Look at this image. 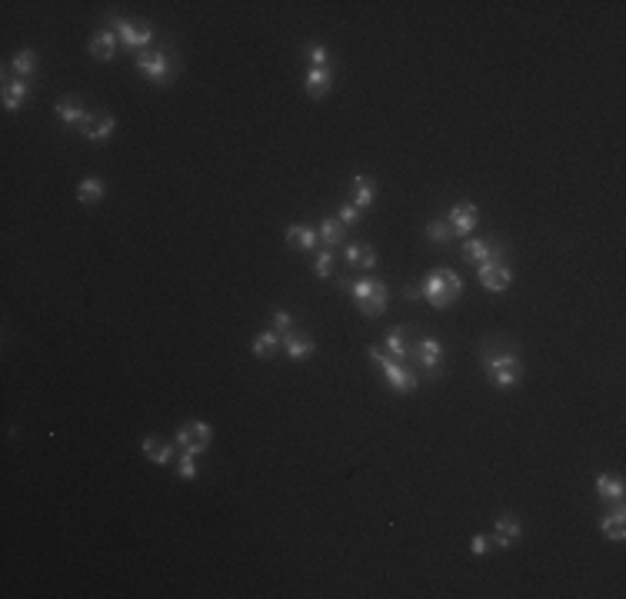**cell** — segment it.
I'll list each match as a JSON object with an SVG mask.
<instances>
[{
  "instance_id": "cell-1",
  "label": "cell",
  "mask_w": 626,
  "mask_h": 599,
  "mask_svg": "<svg viewBox=\"0 0 626 599\" xmlns=\"http://www.w3.org/2000/svg\"><path fill=\"white\" fill-rule=\"evenodd\" d=\"M463 293V280L460 274H453V270H433L427 280H423V296L430 300V306H437V310H447V306L457 300V296Z\"/></svg>"
},
{
  "instance_id": "cell-2",
  "label": "cell",
  "mask_w": 626,
  "mask_h": 599,
  "mask_svg": "<svg viewBox=\"0 0 626 599\" xmlns=\"http://www.w3.org/2000/svg\"><path fill=\"white\" fill-rule=\"evenodd\" d=\"M483 366H486V376H490V383L496 390H513L523 380V363L513 353H500V356L486 353L483 356Z\"/></svg>"
},
{
  "instance_id": "cell-3",
  "label": "cell",
  "mask_w": 626,
  "mask_h": 599,
  "mask_svg": "<svg viewBox=\"0 0 626 599\" xmlns=\"http://www.w3.org/2000/svg\"><path fill=\"white\" fill-rule=\"evenodd\" d=\"M367 353L370 360H377L383 370V376H387V386L390 390H397V393H413L417 386H420V376L413 373V370H407V366H400L393 356H387L380 350V346H367Z\"/></svg>"
},
{
  "instance_id": "cell-4",
  "label": "cell",
  "mask_w": 626,
  "mask_h": 599,
  "mask_svg": "<svg viewBox=\"0 0 626 599\" xmlns=\"http://www.w3.org/2000/svg\"><path fill=\"white\" fill-rule=\"evenodd\" d=\"M134 63H137V71L154 83H167L177 71V61L167 51H140Z\"/></svg>"
},
{
  "instance_id": "cell-5",
  "label": "cell",
  "mask_w": 626,
  "mask_h": 599,
  "mask_svg": "<svg viewBox=\"0 0 626 599\" xmlns=\"http://www.w3.org/2000/svg\"><path fill=\"white\" fill-rule=\"evenodd\" d=\"M113 24V33H120V41L130 47V51H150V43H154V27H147V24H137V21H127V17H110Z\"/></svg>"
},
{
  "instance_id": "cell-6",
  "label": "cell",
  "mask_w": 626,
  "mask_h": 599,
  "mask_svg": "<svg viewBox=\"0 0 626 599\" xmlns=\"http://www.w3.org/2000/svg\"><path fill=\"white\" fill-rule=\"evenodd\" d=\"M210 439H214V429L207 427V423H200V420H190V423H184V427L177 429L180 449H184V453H194V457L210 447Z\"/></svg>"
},
{
  "instance_id": "cell-7",
  "label": "cell",
  "mask_w": 626,
  "mask_h": 599,
  "mask_svg": "<svg viewBox=\"0 0 626 599\" xmlns=\"http://www.w3.org/2000/svg\"><path fill=\"white\" fill-rule=\"evenodd\" d=\"M513 274H510V266L504 260H483L480 264V283L490 290V293H504L506 286H510Z\"/></svg>"
},
{
  "instance_id": "cell-8",
  "label": "cell",
  "mask_w": 626,
  "mask_h": 599,
  "mask_svg": "<svg viewBox=\"0 0 626 599\" xmlns=\"http://www.w3.org/2000/svg\"><path fill=\"white\" fill-rule=\"evenodd\" d=\"M113 127H117V123H113L110 113H87L80 120V133L90 143H103L113 133Z\"/></svg>"
},
{
  "instance_id": "cell-9",
  "label": "cell",
  "mask_w": 626,
  "mask_h": 599,
  "mask_svg": "<svg viewBox=\"0 0 626 599\" xmlns=\"http://www.w3.org/2000/svg\"><path fill=\"white\" fill-rule=\"evenodd\" d=\"M413 356L420 360V366H423V370H427L430 376L440 373V360H443V346H440V340H433V336L420 340V343L413 346Z\"/></svg>"
},
{
  "instance_id": "cell-10",
  "label": "cell",
  "mask_w": 626,
  "mask_h": 599,
  "mask_svg": "<svg viewBox=\"0 0 626 599\" xmlns=\"http://www.w3.org/2000/svg\"><path fill=\"white\" fill-rule=\"evenodd\" d=\"M476 224H480V210H476L473 204H457L450 210V230H453V234L470 236Z\"/></svg>"
},
{
  "instance_id": "cell-11",
  "label": "cell",
  "mask_w": 626,
  "mask_h": 599,
  "mask_svg": "<svg viewBox=\"0 0 626 599\" xmlns=\"http://www.w3.org/2000/svg\"><path fill=\"white\" fill-rule=\"evenodd\" d=\"M460 254L466 264H483V260H500V256H504V246L490 244V240H466Z\"/></svg>"
},
{
  "instance_id": "cell-12",
  "label": "cell",
  "mask_w": 626,
  "mask_h": 599,
  "mask_svg": "<svg viewBox=\"0 0 626 599\" xmlns=\"http://www.w3.org/2000/svg\"><path fill=\"white\" fill-rule=\"evenodd\" d=\"M520 536H523V523H520L516 516H500L496 519V546L500 549L513 546Z\"/></svg>"
},
{
  "instance_id": "cell-13",
  "label": "cell",
  "mask_w": 626,
  "mask_h": 599,
  "mask_svg": "<svg viewBox=\"0 0 626 599\" xmlns=\"http://www.w3.org/2000/svg\"><path fill=\"white\" fill-rule=\"evenodd\" d=\"M330 83H333V71L330 67H310L303 87H307V97H323L330 90Z\"/></svg>"
},
{
  "instance_id": "cell-14",
  "label": "cell",
  "mask_w": 626,
  "mask_h": 599,
  "mask_svg": "<svg viewBox=\"0 0 626 599\" xmlns=\"http://www.w3.org/2000/svg\"><path fill=\"white\" fill-rule=\"evenodd\" d=\"M90 53L97 57V61H113V53H117V33L113 31H97L90 37Z\"/></svg>"
},
{
  "instance_id": "cell-15",
  "label": "cell",
  "mask_w": 626,
  "mask_h": 599,
  "mask_svg": "<svg viewBox=\"0 0 626 599\" xmlns=\"http://www.w3.org/2000/svg\"><path fill=\"white\" fill-rule=\"evenodd\" d=\"M600 529H603L606 539H613V543H623V536H626V516H623V509H616V513H610V516L600 519Z\"/></svg>"
},
{
  "instance_id": "cell-16",
  "label": "cell",
  "mask_w": 626,
  "mask_h": 599,
  "mask_svg": "<svg viewBox=\"0 0 626 599\" xmlns=\"http://www.w3.org/2000/svg\"><path fill=\"white\" fill-rule=\"evenodd\" d=\"M24 100H27V83H24V77L4 83V107H7V110H21Z\"/></svg>"
},
{
  "instance_id": "cell-17",
  "label": "cell",
  "mask_w": 626,
  "mask_h": 599,
  "mask_svg": "<svg viewBox=\"0 0 626 599\" xmlns=\"http://www.w3.org/2000/svg\"><path fill=\"white\" fill-rule=\"evenodd\" d=\"M287 244H293L297 250H313L317 246V240H320V234H313L310 226H300V224H293V226H287Z\"/></svg>"
},
{
  "instance_id": "cell-18",
  "label": "cell",
  "mask_w": 626,
  "mask_h": 599,
  "mask_svg": "<svg viewBox=\"0 0 626 599\" xmlns=\"http://www.w3.org/2000/svg\"><path fill=\"white\" fill-rule=\"evenodd\" d=\"M103 193H107V187H103L100 177H87V180H80V187H77V200H80V204H100Z\"/></svg>"
},
{
  "instance_id": "cell-19",
  "label": "cell",
  "mask_w": 626,
  "mask_h": 599,
  "mask_svg": "<svg viewBox=\"0 0 626 599\" xmlns=\"http://www.w3.org/2000/svg\"><path fill=\"white\" fill-rule=\"evenodd\" d=\"M343 236H347V226L340 224V217H323V224H320V240L327 246H340Z\"/></svg>"
},
{
  "instance_id": "cell-20",
  "label": "cell",
  "mask_w": 626,
  "mask_h": 599,
  "mask_svg": "<svg viewBox=\"0 0 626 599\" xmlns=\"http://www.w3.org/2000/svg\"><path fill=\"white\" fill-rule=\"evenodd\" d=\"M144 453H147V459H154V463H170L174 459V447L170 443H164V439H157V437H147L144 439Z\"/></svg>"
},
{
  "instance_id": "cell-21",
  "label": "cell",
  "mask_w": 626,
  "mask_h": 599,
  "mask_svg": "<svg viewBox=\"0 0 626 599\" xmlns=\"http://www.w3.org/2000/svg\"><path fill=\"white\" fill-rule=\"evenodd\" d=\"M283 346H287L290 360H307L310 353H317V343H313V340H307V336H293V333H290L287 340H283Z\"/></svg>"
},
{
  "instance_id": "cell-22",
  "label": "cell",
  "mask_w": 626,
  "mask_h": 599,
  "mask_svg": "<svg viewBox=\"0 0 626 599\" xmlns=\"http://www.w3.org/2000/svg\"><path fill=\"white\" fill-rule=\"evenodd\" d=\"M53 113H57L63 123H77V127H80V120L87 117V110L80 107V100H71V97H67V100H57Z\"/></svg>"
},
{
  "instance_id": "cell-23",
  "label": "cell",
  "mask_w": 626,
  "mask_h": 599,
  "mask_svg": "<svg viewBox=\"0 0 626 599\" xmlns=\"http://www.w3.org/2000/svg\"><path fill=\"white\" fill-rule=\"evenodd\" d=\"M596 493H600V499H623V479L600 473L596 476Z\"/></svg>"
},
{
  "instance_id": "cell-24",
  "label": "cell",
  "mask_w": 626,
  "mask_h": 599,
  "mask_svg": "<svg viewBox=\"0 0 626 599\" xmlns=\"http://www.w3.org/2000/svg\"><path fill=\"white\" fill-rule=\"evenodd\" d=\"M280 343H283V336H280V333H260V336H254V356L270 360V356L277 353Z\"/></svg>"
},
{
  "instance_id": "cell-25",
  "label": "cell",
  "mask_w": 626,
  "mask_h": 599,
  "mask_svg": "<svg viewBox=\"0 0 626 599\" xmlns=\"http://www.w3.org/2000/svg\"><path fill=\"white\" fill-rule=\"evenodd\" d=\"M373 197H377V187H373V180H367V177H357L353 180V207H370L373 204Z\"/></svg>"
},
{
  "instance_id": "cell-26",
  "label": "cell",
  "mask_w": 626,
  "mask_h": 599,
  "mask_svg": "<svg viewBox=\"0 0 626 599\" xmlns=\"http://www.w3.org/2000/svg\"><path fill=\"white\" fill-rule=\"evenodd\" d=\"M387 353H393V360H403V356L410 353L407 343H403V326H393L390 333H387Z\"/></svg>"
},
{
  "instance_id": "cell-27",
  "label": "cell",
  "mask_w": 626,
  "mask_h": 599,
  "mask_svg": "<svg viewBox=\"0 0 626 599\" xmlns=\"http://www.w3.org/2000/svg\"><path fill=\"white\" fill-rule=\"evenodd\" d=\"M11 63H14V71H17V77H24V73H31L33 67H37V53L33 51H17Z\"/></svg>"
},
{
  "instance_id": "cell-28",
  "label": "cell",
  "mask_w": 626,
  "mask_h": 599,
  "mask_svg": "<svg viewBox=\"0 0 626 599\" xmlns=\"http://www.w3.org/2000/svg\"><path fill=\"white\" fill-rule=\"evenodd\" d=\"M450 224H443V220H433V224H427V236H430L433 244H443V240H450Z\"/></svg>"
},
{
  "instance_id": "cell-29",
  "label": "cell",
  "mask_w": 626,
  "mask_h": 599,
  "mask_svg": "<svg viewBox=\"0 0 626 599\" xmlns=\"http://www.w3.org/2000/svg\"><path fill=\"white\" fill-rule=\"evenodd\" d=\"M273 333H280L283 340H287V336L293 333V316L283 313V310H277V313H273Z\"/></svg>"
},
{
  "instance_id": "cell-30",
  "label": "cell",
  "mask_w": 626,
  "mask_h": 599,
  "mask_svg": "<svg viewBox=\"0 0 626 599\" xmlns=\"http://www.w3.org/2000/svg\"><path fill=\"white\" fill-rule=\"evenodd\" d=\"M330 270H333V250H320L317 264H313V274H317V276H330Z\"/></svg>"
},
{
  "instance_id": "cell-31",
  "label": "cell",
  "mask_w": 626,
  "mask_h": 599,
  "mask_svg": "<svg viewBox=\"0 0 626 599\" xmlns=\"http://www.w3.org/2000/svg\"><path fill=\"white\" fill-rule=\"evenodd\" d=\"M177 476H180V479H194V476H197L194 453H184V457H180V467H177Z\"/></svg>"
},
{
  "instance_id": "cell-32",
  "label": "cell",
  "mask_w": 626,
  "mask_h": 599,
  "mask_svg": "<svg viewBox=\"0 0 626 599\" xmlns=\"http://www.w3.org/2000/svg\"><path fill=\"white\" fill-rule=\"evenodd\" d=\"M307 57H310V67H327V51H323L320 43H310Z\"/></svg>"
},
{
  "instance_id": "cell-33",
  "label": "cell",
  "mask_w": 626,
  "mask_h": 599,
  "mask_svg": "<svg viewBox=\"0 0 626 599\" xmlns=\"http://www.w3.org/2000/svg\"><path fill=\"white\" fill-rule=\"evenodd\" d=\"M357 217H360V210H357V207H353V204H343V207H340V224H343V226H353V224H360Z\"/></svg>"
},
{
  "instance_id": "cell-34",
  "label": "cell",
  "mask_w": 626,
  "mask_h": 599,
  "mask_svg": "<svg viewBox=\"0 0 626 599\" xmlns=\"http://www.w3.org/2000/svg\"><path fill=\"white\" fill-rule=\"evenodd\" d=\"M360 266H363V270H373V266H377V250H373L370 244H363V254H360Z\"/></svg>"
},
{
  "instance_id": "cell-35",
  "label": "cell",
  "mask_w": 626,
  "mask_h": 599,
  "mask_svg": "<svg viewBox=\"0 0 626 599\" xmlns=\"http://www.w3.org/2000/svg\"><path fill=\"white\" fill-rule=\"evenodd\" d=\"M360 254H363V244H350L347 250H343V256H347V266H360Z\"/></svg>"
},
{
  "instance_id": "cell-36",
  "label": "cell",
  "mask_w": 626,
  "mask_h": 599,
  "mask_svg": "<svg viewBox=\"0 0 626 599\" xmlns=\"http://www.w3.org/2000/svg\"><path fill=\"white\" fill-rule=\"evenodd\" d=\"M470 549H473V553H476V556H483V553H486V536H473Z\"/></svg>"
}]
</instances>
